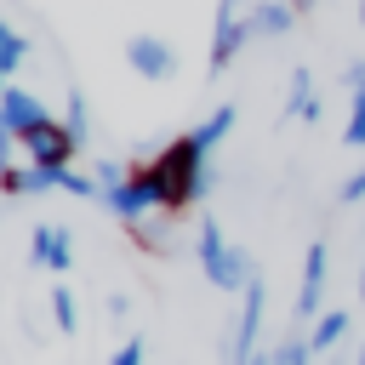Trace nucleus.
I'll return each instance as SVG.
<instances>
[{"label":"nucleus","instance_id":"1","mask_svg":"<svg viewBox=\"0 0 365 365\" xmlns=\"http://www.w3.org/2000/svg\"><path fill=\"white\" fill-rule=\"evenodd\" d=\"M154 188H160V217L165 222H182L200 200H205V188H211V148L194 137V125L182 131V137H171V143H160L154 154Z\"/></svg>","mask_w":365,"mask_h":365},{"label":"nucleus","instance_id":"2","mask_svg":"<svg viewBox=\"0 0 365 365\" xmlns=\"http://www.w3.org/2000/svg\"><path fill=\"white\" fill-rule=\"evenodd\" d=\"M194 257H200V268H205V279L217 285V291H228V297H240L251 279H257V262L222 234V222L217 217H205L200 228H194Z\"/></svg>","mask_w":365,"mask_h":365},{"label":"nucleus","instance_id":"3","mask_svg":"<svg viewBox=\"0 0 365 365\" xmlns=\"http://www.w3.org/2000/svg\"><path fill=\"white\" fill-rule=\"evenodd\" d=\"M17 148L29 154V165H40V171H68L74 160H80V137L68 131V120H57V114H46L40 125H29L23 137H17Z\"/></svg>","mask_w":365,"mask_h":365},{"label":"nucleus","instance_id":"4","mask_svg":"<svg viewBox=\"0 0 365 365\" xmlns=\"http://www.w3.org/2000/svg\"><path fill=\"white\" fill-rule=\"evenodd\" d=\"M262 319H268V285L262 274L240 291V314H234V331H228V365H251V354L262 348Z\"/></svg>","mask_w":365,"mask_h":365},{"label":"nucleus","instance_id":"5","mask_svg":"<svg viewBox=\"0 0 365 365\" xmlns=\"http://www.w3.org/2000/svg\"><path fill=\"white\" fill-rule=\"evenodd\" d=\"M251 0H217V17H211V51H205V68L222 74L245 46H251V23H245Z\"/></svg>","mask_w":365,"mask_h":365},{"label":"nucleus","instance_id":"6","mask_svg":"<svg viewBox=\"0 0 365 365\" xmlns=\"http://www.w3.org/2000/svg\"><path fill=\"white\" fill-rule=\"evenodd\" d=\"M325 279H331V245H325V240H308V251H302V285H297V319H302V325L319 319Z\"/></svg>","mask_w":365,"mask_h":365},{"label":"nucleus","instance_id":"7","mask_svg":"<svg viewBox=\"0 0 365 365\" xmlns=\"http://www.w3.org/2000/svg\"><path fill=\"white\" fill-rule=\"evenodd\" d=\"M29 262L46 274H68L74 268V234L63 222H34L29 228Z\"/></svg>","mask_w":365,"mask_h":365},{"label":"nucleus","instance_id":"8","mask_svg":"<svg viewBox=\"0 0 365 365\" xmlns=\"http://www.w3.org/2000/svg\"><path fill=\"white\" fill-rule=\"evenodd\" d=\"M125 63L137 68V80H171L177 74V46L160 34H131L125 40Z\"/></svg>","mask_w":365,"mask_h":365},{"label":"nucleus","instance_id":"9","mask_svg":"<svg viewBox=\"0 0 365 365\" xmlns=\"http://www.w3.org/2000/svg\"><path fill=\"white\" fill-rule=\"evenodd\" d=\"M46 114H51V108H46V103H40V97L29 91V86H17V80H11V86L0 91V120H6V125H11L17 137H23L29 125H40Z\"/></svg>","mask_w":365,"mask_h":365},{"label":"nucleus","instance_id":"10","mask_svg":"<svg viewBox=\"0 0 365 365\" xmlns=\"http://www.w3.org/2000/svg\"><path fill=\"white\" fill-rule=\"evenodd\" d=\"M245 23H251V40H279L297 23V11H291V0H251Z\"/></svg>","mask_w":365,"mask_h":365},{"label":"nucleus","instance_id":"11","mask_svg":"<svg viewBox=\"0 0 365 365\" xmlns=\"http://www.w3.org/2000/svg\"><path fill=\"white\" fill-rule=\"evenodd\" d=\"M285 114H291V120H308V125H319V114H325V103H319V91H314V74H308V68H291V91H285Z\"/></svg>","mask_w":365,"mask_h":365},{"label":"nucleus","instance_id":"12","mask_svg":"<svg viewBox=\"0 0 365 365\" xmlns=\"http://www.w3.org/2000/svg\"><path fill=\"white\" fill-rule=\"evenodd\" d=\"M348 331H354V314H342V308H325V314L308 325V342H314V354L325 359V354H331V348H336Z\"/></svg>","mask_w":365,"mask_h":365},{"label":"nucleus","instance_id":"13","mask_svg":"<svg viewBox=\"0 0 365 365\" xmlns=\"http://www.w3.org/2000/svg\"><path fill=\"white\" fill-rule=\"evenodd\" d=\"M29 51H34V40H29L23 29H11V23L0 17V74H6V80H11V74H17L23 63H29Z\"/></svg>","mask_w":365,"mask_h":365},{"label":"nucleus","instance_id":"14","mask_svg":"<svg viewBox=\"0 0 365 365\" xmlns=\"http://www.w3.org/2000/svg\"><path fill=\"white\" fill-rule=\"evenodd\" d=\"M234 120H240V108H234V103H217V108H211V114H205V120L194 125V137H200V143H205V148L217 154V143H222V137L234 131Z\"/></svg>","mask_w":365,"mask_h":365},{"label":"nucleus","instance_id":"15","mask_svg":"<svg viewBox=\"0 0 365 365\" xmlns=\"http://www.w3.org/2000/svg\"><path fill=\"white\" fill-rule=\"evenodd\" d=\"M46 302H51V325H57L63 336H74V331H80V302H74V291L57 279V285L46 291Z\"/></svg>","mask_w":365,"mask_h":365},{"label":"nucleus","instance_id":"16","mask_svg":"<svg viewBox=\"0 0 365 365\" xmlns=\"http://www.w3.org/2000/svg\"><path fill=\"white\" fill-rule=\"evenodd\" d=\"M165 228H171V222H148V217H143V222H125V240H131L137 251H148V257H165V251H171Z\"/></svg>","mask_w":365,"mask_h":365},{"label":"nucleus","instance_id":"17","mask_svg":"<svg viewBox=\"0 0 365 365\" xmlns=\"http://www.w3.org/2000/svg\"><path fill=\"white\" fill-rule=\"evenodd\" d=\"M342 143H348V148H365V86L348 91V125H342Z\"/></svg>","mask_w":365,"mask_h":365},{"label":"nucleus","instance_id":"18","mask_svg":"<svg viewBox=\"0 0 365 365\" xmlns=\"http://www.w3.org/2000/svg\"><path fill=\"white\" fill-rule=\"evenodd\" d=\"M63 120H68V131H74L80 143H91V114H86V97H80V91H68V103H63Z\"/></svg>","mask_w":365,"mask_h":365},{"label":"nucleus","instance_id":"19","mask_svg":"<svg viewBox=\"0 0 365 365\" xmlns=\"http://www.w3.org/2000/svg\"><path fill=\"white\" fill-rule=\"evenodd\" d=\"M57 188H63V194H74V200H91V205H97V177H80L74 165H68V171H57Z\"/></svg>","mask_w":365,"mask_h":365},{"label":"nucleus","instance_id":"20","mask_svg":"<svg viewBox=\"0 0 365 365\" xmlns=\"http://www.w3.org/2000/svg\"><path fill=\"white\" fill-rule=\"evenodd\" d=\"M143 359H148V342H143V331H137V336H125V342L114 348L108 365H143Z\"/></svg>","mask_w":365,"mask_h":365},{"label":"nucleus","instance_id":"21","mask_svg":"<svg viewBox=\"0 0 365 365\" xmlns=\"http://www.w3.org/2000/svg\"><path fill=\"white\" fill-rule=\"evenodd\" d=\"M359 200H365V165L348 171V182H342V205H359Z\"/></svg>","mask_w":365,"mask_h":365},{"label":"nucleus","instance_id":"22","mask_svg":"<svg viewBox=\"0 0 365 365\" xmlns=\"http://www.w3.org/2000/svg\"><path fill=\"white\" fill-rule=\"evenodd\" d=\"M91 177H97V182H120V177H125V165H120V160H97V165H91Z\"/></svg>","mask_w":365,"mask_h":365},{"label":"nucleus","instance_id":"23","mask_svg":"<svg viewBox=\"0 0 365 365\" xmlns=\"http://www.w3.org/2000/svg\"><path fill=\"white\" fill-rule=\"evenodd\" d=\"M11 148H17V131H11V125H6V120H0V171H6V165H11Z\"/></svg>","mask_w":365,"mask_h":365},{"label":"nucleus","instance_id":"24","mask_svg":"<svg viewBox=\"0 0 365 365\" xmlns=\"http://www.w3.org/2000/svg\"><path fill=\"white\" fill-rule=\"evenodd\" d=\"M103 308H108V314H114V319H125V314H131V302H125V291H114V297H108V302H103Z\"/></svg>","mask_w":365,"mask_h":365},{"label":"nucleus","instance_id":"25","mask_svg":"<svg viewBox=\"0 0 365 365\" xmlns=\"http://www.w3.org/2000/svg\"><path fill=\"white\" fill-rule=\"evenodd\" d=\"M342 86H348V91L365 86V63H348V68H342Z\"/></svg>","mask_w":365,"mask_h":365},{"label":"nucleus","instance_id":"26","mask_svg":"<svg viewBox=\"0 0 365 365\" xmlns=\"http://www.w3.org/2000/svg\"><path fill=\"white\" fill-rule=\"evenodd\" d=\"M251 365H274V348H257V354H251Z\"/></svg>","mask_w":365,"mask_h":365},{"label":"nucleus","instance_id":"27","mask_svg":"<svg viewBox=\"0 0 365 365\" xmlns=\"http://www.w3.org/2000/svg\"><path fill=\"white\" fill-rule=\"evenodd\" d=\"M291 11H297V17H302V11H314V0H291Z\"/></svg>","mask_w":365,"mask_h":365},{"label":"nucleus","instance_id":"28","mask_svg":"<svg viewBox=\"0 0 365 365\" xmlns=\"http://www.w3.org/2000/svg\"><path fill=\"white\" fill-rule=\"evenodd\" d=\"M359 302H365V262H359Z\"/></svg>","mask_w":365,"mask_h":365},{"label":"nucleus","instance_id":"29","mask_svg":"<svg viewBox=\"0 0 365 365\" xmlns=\"http://www.w3.org/2000/svg\"><path fill=\"white\" fill-rule=\"evenodd\" d=\"M354 365H365V342H359V354H354Z\"/></svg>","mask_w":365,"mask_h":365},{"label":"nucleus","instance_id":"30","mask_svg":"<svg viewBox=\"0 0 365 365\" xmlns=\"http://www.w3.org/2000/svg\"><path fill=\"white\" fill-rule=\"evenodd\" d=\"M359 29H365V0H359Z\"/></svg>","mask_w":365,"mask_h":365}]
</instances>
